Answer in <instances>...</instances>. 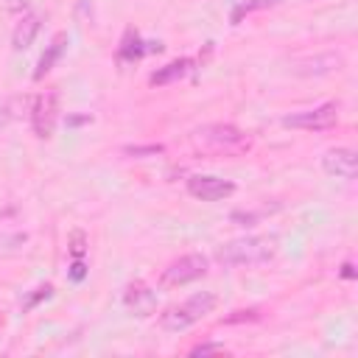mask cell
Returning a JSON list of instances; mask_svg holds the SVG:
<instances>
[{"mask_svg": "<svg viewBox=\"0 0 358 358\" xmlns=\"http://www.w3.org/2000/svg\"><path fill=\"white\" fill-rule=\"evenodd\" d=\"M277 255V238L274 235H249V238H238V241H229L224 243L215 257L221 266H232V268H241V266H260V263H268L271 257Z\"/></svg>", "mask_w": 358, "mask_h": 358, "instance_id": "1", "label": "cell"}, {"mask_svg": "<svg viewBox=\"0 0 358 358\" xmlns=\"http://www.w3.org/2000/svg\"><path fill=\"white\" fill-rule=\"evenodd\" d=\"M193 145L204 154H243L252 145V137L232 123H210L193 131Z\"/></svg>", "mask_w": 358, "mask_h": 358, "instance_id": "2", "label": "cell"}, {"mask_svg": "<svg viewBox=\"0 0 358 358\" xmlns=\"http://www.w3.org/2000/svg\"><path fill=\"white\" fill-rule=\"evenodd\" d=\"M218 305L215 294L210 291H201V294H193L187 296L182 305H171L165 308V313H159V327L165 333H179V330H187L190 324L201 322L207 313H213Z\"/></svg>", "mask_w": 358, "mask_h": 358, "instance_id": "3", "label": "cell"}, {"mask_svg": "<svg viewBox=\"0 0 358 358\" xmlns=\"http://www.w3.org/2000/svg\"><path fill=\"white\" fill-rule=\"evenodd\" d=\"M204 274H207V257L193 252V255H182L179 260L168 263L159 274V285L162 288H179V285H187Z\"/></svg>", "mask_w": 358, "mask_h": 358, "instance_id": "4", "label": "cell"}, {"mask_svg": "<svg viewBox=\"0 0 358 358\" xmlns=\"http://www.w3.org/2000/svg\"><path fill=\"white\" fill-rule=\"evenodd\" d=\"M338 123V103H322L316 109H305V112H294L282 117V126L288 129H305V131H324L333 129Z\"/></svg>", "mask_w": 358, "mask_h": 358, "instance_id": "5", "label": "cell"}, {"mask_svg": "<svg viewBox=\"0 0 358 358\" xmlns=\"http://www.w3.org/2000/svg\"><path fill=\"white\" fill-rule=\"evenodd\" d=\"M56 120H59V95L56 92H42L34 98L31 103V126H34V134L39 140H48L56 129Z\"/></svg>", "mask_w": 358, "mask_h": 358, "instance_id": "6", "label": "cell"}, {"mask_svg": "<svg viewBox=\"0 0 358 358\" xmlns=\"http://www.w3.org/2000/svg\"><path fill=\"white\" fill-rule=\"evenodd\" d=\"M187 193L193 199H201V201H221V199H229L235 193V185L229 179H221V176H190L187 179Z\"/></svg>", "mask_w": 358, "mask_h": 358, "instance_id": "7", "label": "cell"}, {"mask_svg": "<svg viewBox=\"0 0 358 358\" xmlns=\"http://www.w3.org/2000/svg\"><path fill=\"white\" fill-rule=\"evenodd\" d=\"M322 168L336 179H355L358 173V157L352 148H330L322 157Z\"/></svg>", "mask_w": 358, "mask_h": 358, "instance_id": "8", "label": "cell"}, {"mask_svg": "<svg viewBox=\"0 0 358 358\" xmlns=\"http://www.w3.org/2000/svg\"><path fill=\"white\" fill-rule=\"evenodd\" d=\"M123 302H126V308L129 310H134L137 316H145L151 308H154V294L148 291V285L145 282H131L129 288H126V294H123Z\"/></svg>", "mask_w": 358, "mask_h": 358, "instance_id": "9", "label": "cell"}, {"mask_svg": "<svg viewBox=\"0 0 358 358\" xmlns=\"http://www.w3.org/2000/svg\"><path fill=\"white\" fill-rule=\"evenodd\" d=\"M39 14H25L20 22H17V28H14V34H11V45H14V50H25V48H31L34 45V39H36V34H39Z\"/></svg>", "mask_w": 358, "mask_h": 358, "instance_id": "10", "label": "cell"}, {"mask_svg": "<svg viewBox=\"0 0 358 358\" xmlns=\"http://www.w3.org/2000/svg\"><path fill=\"white\" fill-rule=\"evenodd\" d=\"M190 64H193L190 59H176V62L159 67V70L151 76V84H154V87H165V84H171V81H179L182 76H187Z\"/></svg>", "mask_w": 358, "mask_h": 358, "instance_id": "11", "label": "cell"}, {"mask_svg": "<svg viewBox=\"0 0 358 358\" xmlns=\"http://www.w3.org/2000/svg\"><path fill=\"white\" fill-rule=\"evenodd\" d=\"M341 64V56H333V53H324V56H316V59H308L296 67V73H330L333 67Z\"/></svg>", "mask_w": 358, "mask_h": 358, "instance_id": "12", "label": "cell"}, {"mask_svg": "<svg viewBox=\"0 0 358 358\" xmlns=\"http://www.w3.org/2000/svg\"><path fill=\"white\" fill-rule=\"evenodd\" d=\"M64 42H67V36H64V34H59V36L53 39V45L48 48V53L39 59V64H36V70H34V78H42V76L53 67V62H56V59L62 56V50H64Z\"/></svg>", "mask_w": 358, "mask_h": 358, "instance_id": "13", "label": "cell"}, {"mask_svg": "<svg viewBox=\"0 0 358 358\" xmlns=\"http://www.w3.org/2000/svg\"><path fill=\"white\" fill-rule=\"evenodd\" d=\"M280 0H246L241 3L235 11H232V22H241L243 14H252V11H260V8H268V6H277Z\"/></svg>", "mask_w": 358, "mask_h": 358, "instance_id": "14", "label": "cell"}, {"mask_svg": "<svg viewBox=\"0 0 358 358\" xmlns=\"http://www.w3.org/2000/svg\"><path fill=\"white\" fill-rule=\"evenodd\" d=\"M70 252H73V257H81V255H84V232H73V238H70Z\"/></svg>", "mask_w": 358, "mask_h": 358, "instance_id": "15", "label": "cell"}, {"mask_svg": "<svg viewBox=\"0 0 358 358\" xmlns=\"http://www.w3.org/2000/svg\"><path fill=\"white\" fill-rule=\"evenodd\" d=\"M210 352H224V344H196L190 355H210Z\"/></svg>", "mask_w": 358, "mask_h": 358, "instance_id": "16", "label": "cell"}, {"mask_svg": "<svg viewBox=\"0 0 358 358\" xmlns=\"http://www.w3.org/2000/svg\"><path fill=\"white\" fill-rule=\"evenodd\" d=\"M11 109H14V101H6V103L0 106V129L14 117V112H11Z\"/></svg>", "mask_w": 358, "mask_h": 358, "instance_id": "17", "label": "cell"}, {"mask_svg": "<svg viewBox=\"0 0 358 358\" xmlns=\"http://www.w3.org/2000/svg\"><path fill=\"white\" fill-rule=\"evenodd\" d=\"M70 277L73 280H84V263L76 257V263H73V271H70Z\"/></svg>", "mask_w": 358, "mask_h": 358, "instance_id": "18", "label": "cell"}, {"mask_svg": "<svg viewBox=\"0 0 358 358\" xmlns=\"http://www.w3.org/2000/svg\"><path fill=\"white\" fill-rule=\"evenodd\" d=\"M159 145H148V148H129V154H157Z\"/></svg>", "mask_w": 358, "mask_h": 358, "instance_id": "19", "label": "cell"}, {"mask_svg": "<svg viewBox=\"0 0 358 358\" xmlns=\"http://www.w3.org/2000/svg\"><path fill=\"white\" fill-rule=\"evenodd\" d=\"M341 268H344V271H341V274H344V277H355V271H352V266H350V263H344V266H341Z\"/></svg>", "mask_w": 358, "mask_h": 358, "instance_id": "20", "label": "cell"}]
</instances>
